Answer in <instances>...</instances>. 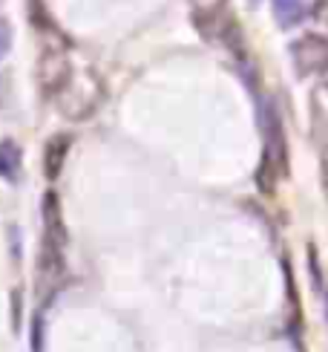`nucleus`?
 <instances>
[{"label": "nucleus", "instance_id": "f257e3e1", "mask_svg": "<svg viewBox=\"0 0 328 352\" xmlns=\"http://www.w3.org/2000/svg\"><path fill=\"white\" fill-rule=\"evenodd\" d=\"M52 101L58 104V110H61L72 122L89 119V116H93L98 110V104L104 101V81L95 72V67L75 61L67 84L58 90V96Z\"/></svg>", "mask_w": 328, "mask_h": 352}, {"label": "nucleus", "instance_id": "f03ea898", "mask_svg": "<svg viewBox=\"0 0 328 352\" xmlns=\"http://www.w3.org/2000/svg\"><path fill=\"white\" fill-rule=\"evenodd\" d=\"M72 67H75V55H72L69 43L58 32H49L47 41H43L40 58H38V81L43 87V93L55 98L58 90L67 84Z\"/></svg>", "mask_w": 328, "mask_h": 352}, {"label": "nucleus", "instance_id": "7ed1b4c3", "mask_svg": "<svg viewBox=\"0 0 328 352\" xmlns=\"http://www.w3.org/2000/svg\"><path fill=\"white\" fill-rule=\"evenodd\" d=\"M64 214L58 208V197L47 194L43 197V272L47 277H58L64 269Z\"/></svg>", "mask_w": 328, "mask_h": 352}, {"label": "nucleus", "instance_id": "20e7f679", "mask_svg": "<svg viewBox=\"0 0 328 352\" xmlns=\"http://www.w3.org/2000/svg\"><path fill=\"white\" fill-rule=\"evenodd\" d=\"M294 67L300 76H317L328 69V41L323 35H303L291 47Z\"/></svg>", "mask_w": 328, "mask_h": 352}, {"label": "nucleus", "instance_id": "39448f33", "mask_svg": "<svg viewBox=\"0 0 328 352\" xmlns=\"http://www.w3.org/2000/svg\"><path fill=\"white\" fill-rule=\"evenodd\" d=\"M311 110V136L323 151H328V81H320L308 98Z\"/></svg>", "mask_w": 328, "mask_h": 352}, {"label": "nucleus", "instance_id": "423d86ee", "mask_svg": "<svg viewBox=\"0 0 328 352\" xmlns=\"http://www.w3.org/2000/svg\"><path fill=\"white\" fill-rule=\"evenodd\" d=\"M268 148H265V173H271V185L277 176L285 170V142H282V127L277 122V116L271 110L268 116Z\"/></svg>", "mask_w": 328, "mask_h": 352}, {"label": "nucleus", "instance_id": "0eeeda50", "mask_svg": "<svg viewBox=\"0 0 328 352\" xmlns=\"http://www.w3.org/2000/svg\"><path fill=\"white\" fill-rule=\"evenodd\" d=\"M271 3H274V14L279 26H296L308 12L305 0H271Z\"/></svg>", "mask_w": 328, "mask_h": 352}, {"label": "nucleus", "instance_id": "6e6552de", "mask_svg": "<svg viewBox=\"0 0 328 352\" xmlns=\"http://www.w3.org/2000/svg\"><path fill=\"white\" fill-rule=\"evenodd\" d=\"M18 168H21V148L14 142H0V176L14 179Z\"/></svg>", "mask_w": 328, "mask_h": 352}, {"label": "nucleus", "instance_id": "1a4fd4ad", "mask_svg": "<svg viewBox=\"0 0 328 352\" xmlns=\"http://www.w3.org/2000/svg\"><path fill=\"white\" fill-rule=\"evenodd\" d=\"M190 6H193V18L199 21V26H207L222 14L225 0H190Z\"/></svg>", "mask_w": 328, "mask_h": 352}, {"label": "nucleus", "instance_id": "9d476101", "mask_svg": "<svg viewBox=\"0 0 328 352\" xmlns=\"http://www.w3.org/2000/svg\"><path fill=\"white\" fill-rule=\"evenodd\" d=\"M67 139L64 136H58L47 144V176L49 179H55L58 173H61V165H64V156H67Z\"/></svg>", "mask_w": 328, "mask_h": 352}, {"label": "nucleus", "instance_id": "9b49d317", "mask_svg": "<svg viewBox=\"0 0 328 352\" xmlns=\"http://www.w3.org/2000/svg\"><path fill=\"white\" fill-rule=\"evenodd\" d=\"M9 43H12V29H9V23L3 18H0V58L9 52Z\"/></svg>", "mask_w": 328, "mask_h": 352}, {"label": "nucleus", "instance_id": "f8f14e48", "mask_svg": "<svg viewBox=\"0 0 328 352\" xmlns=\"http://www.w3.org/2000/svg\"><path fill=\"white\" fill-rule=\"evenodd\" d=\"M323 190H325V199H328V151L323 156Z\"/></svg>", "mask_w": 328, "mask_h": 352}, {"label": "nucleus", "instance_id": "ddd939ff", "mask_svg": "<svg viewBox=\"0 0 328 352\" xmlns=\"http://www.w3.org/2000/svg\"><path fill=\"white\" fill-rule=\"evenodd\" d=\"M325 315H328V286H325Z\"/></svg>", "mask_w": 328, "mask_h": 352}]
</instances>
